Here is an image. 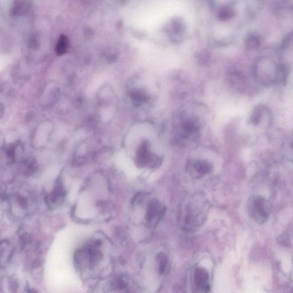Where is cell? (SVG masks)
<instances>
[{
	"instance_id": "1",
	"label": "cell",
	"mask_w": 293,
	"mask_h": 293,
	"mask_svg": "<svg viewBox=\"0 0 293 293\" xmlns=\"http://www.w3.org/2000/svg\"><path fill=\"white\" fill-rule=\"evenodd\" d=\"M208 209V202L203 195H193L181 207L179 218L181 228L187 231L197 229L205 221Z\"/></svg>"
},
{
	"instance_id": "5",
	"label": "cell",
	"mask_w": 293,
	"mask_h": 293,
	"mask_svg": "<svg viewBox=\"0 0 293 293\" xmlns=\"http://www.w3.org/2000/svg\"><path fill=\"white\" fill-rule=\"evenodd\" d=\"M188 171L194 177L199 178L211 173L213 166L210 163L204 161H193L189 163Z\"/></svg>"
},
{
	"instance_id": "13",
	"label": "cell",
	"mask_w": 293,
	"mask_h": 293,
	"mask_svg": "<svg viewBox=\"0 0 293 293\" xmlns=\"http://www.w3.org/2000/svg\"><path fill=\"white\" fill-rule=\"evenodd\" d=\"M292 148H293V143H292Z\"/></svg>"
},
{
	"instance_id": "4",
	"label": "cell",
	"mask_w": 293,
	"mask_h": 293,
	"mask_svg": "<svg viewBox=\"0 0 293 293\" xmlns=\"http://www.w3.org/2000/svg\"><path fill=\"white\" fill-rule=\"evenodd\" d=\"M165 213V207L158 200H152L149 202L145 220L148 226L155 227L162 220Z\"/></svg>"
},
{
	"instance_id": "12",
	"label": "cell",
	"mask_w": 293,
	"mask_h": 293,
	"mask_svg": "<svg viewBox=\"0 0 293 293\" xmlns=\"http://www.w3.org/2000/svg\"><path fill=\"white\" fill-rule=\"evenodd\" d=\"M279 239H280V243L283 245H288L290 244L289 237L285 234H283V235H281L280 236V238Z\"/></svg>"
},
{
	"instance_id": "9",
	"label": "cell",
	"mask_w": 293,
	"mask_h": 293,
	"mask_svg": "<svg viewBox=\"0 0 293 293\" xmlns=\"http://www.w3.org/2000/svg\"><path fill=\"white\" fill-rule=\"evenodd\" d=\"M69 46V41L67 37L65 35H61L56 47V51L58 55H62L67 52Z\"/></svg>"
},
{
	"instance_id": "2",
	"label": "cell",
	"mask_w": 293,
	"mask_h": 293,
	"mask_svg": "<svg viewBox=\"0 0 293 293\" xmlns=\"http://www.w3.org/2000/svg\"><path fill=\"white\" fill-rule=\"evenodd\" d=\"M162 159L150 150V144L144 141L137 151L136 163L138 167L142 169H154L160 166Z\"/></svg>"
},
{
	"instance_id": "3",
	"label": "cell",
	"mask_w": 293,
	"mask_h": 293,
	"mask_svg": "<svg viewBox=\"0 0 293 293\" xmlns=\"http://www.w3.org/2000/svg\"><path fill=\"white\" fill-rule=\"evenodd\" d=\"M199 127L193 121H185L176 131L175 136V143L180 146L189 145L198 136Z\"/></svg>"
},
{
	"instance_id": "8",
	"label": "cell",
	"mask_w": 293,
	"mask_h": 293,
	"mask_svg": "<svg viewBox=\"0 0 293 293\" xmlns=\"http://www.w3.org/2000/svg\"><path fill=\"white\" fill-rule=\"evenodd\" d=\"M66 195L63 184L61 181L58 180L55 187L48 195V203L50 207H57L61 204Z\"/></svg>"
},
{
	"instance_id": "11",
	"label": "cell",
	"mask_w": 293,
	"mask_h": 293,
	"mask_svg": "<svg viewBox=\"0 0 293 293\" xmlns=\"http://www.w3.org/2000/svg\"><path fill=\"white\" fill-rule=\"evenodd\" d=\"M248 43L250 48H255L259 44V40L256 36H252L249 39Z\"/></svg>"
},
{
	"instance_id": "10",
	"label": "cell",
	"mask_w": 293,
	"mask_h": 293,
	"mask_svg": "<svg viewBox=\"0 0 293 293\" xmlns=\"http://www.w3.org/2000/svg\"><path fill=\"white\" fill-rule=\"evenodd\" d=\"M158 270L161 274H164L168 265V259L165 254L161 253L157 255Z\"/></svg>"
},
{
	"instance_id": "6",
	"label": "cell",
	"mask_w": 293,
	"mask_h": 293,
	"mask_svg": "<svg viewBox=\"0 0 293 293\" xmlns=\"http://www.w3.org/2000/svg\"><path fill=\"white\" fill-rule=\"evenodd\" d=\"M265 204L266 202L262 197L253 198L249 204V211L251 216L254 218H261L262 221H264L268 217Z\"/></svg>"
},
{
	"instance_id": "7",
	"label": "cell",
	"mask_w": 293,
	"mask_h": 293,
	"mask_svg": "<svg viewBox=\"0 0 293 293\" xmlns=\"http://www.w3.org/2000/svg\"><path fill=\"white\" fill-rule=\"evenodd\" d=\"M194 283L197 289L202 293H208L210 289L209 275L206 269L198 268L194 272Z\"/></svg>"
}]
</instances>
